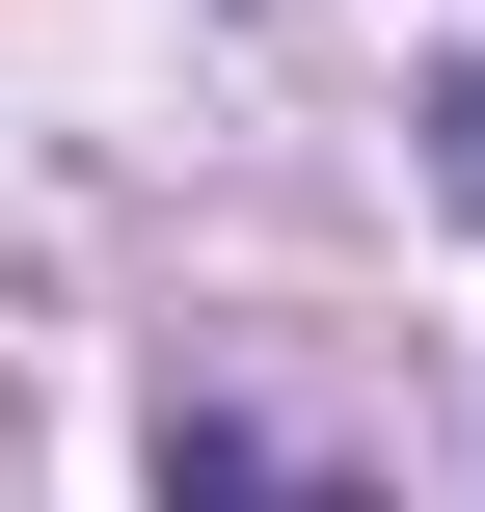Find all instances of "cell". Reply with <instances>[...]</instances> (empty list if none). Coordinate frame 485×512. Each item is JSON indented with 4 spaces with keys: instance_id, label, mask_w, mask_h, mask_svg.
<instances>
[{
    "instance_id": "6da1fadb",
    "label": "cell",
    "mask_w": 485,
    "mask_h": 512,
    "mask_svg": "<svg viewBox=\"0 0 485 512\" xmlns=\"http://www.w3.org/2000/svg\"><path fill=\"white\" fill-rule=\"evenodd\" d=\"M432 189H459V216H485V81H459V108H432Z\"/></svg>"
}]
</instances>
